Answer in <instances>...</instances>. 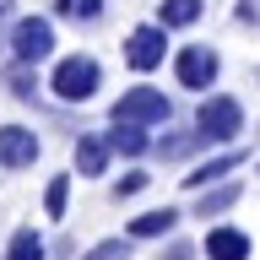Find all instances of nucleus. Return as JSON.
Masks as SVG:
<instances>
[{"label":"nucleus","instance_id":"20","mask_svg":"<svg viewBox=\"0 0 260 260\" xmlns=\"http://www.w3.org/2000/svg\"><path fill=\"white\" fill-rule=\"evenodd\" d=\"M146 190H152V174H146V168H125V174L109 184V201L119 206V201H136V195H146Z\"/></svg>","mask_w":260,"mask_h":260},{"label":"nucleus","instance_id":"22","mask_svg":"<svg viewBox=\"0 0 260 260\" xmlns=\"http://www.w3.org/2000/svg\"><path fill=\"white\" fill-rule=\"evenodd\" d=\"M152 260H201V244H195V239H179V233H174V239H162V244H157V255H152Z\"/></svg>","mask_w":260,"mask_h":260},{"label":"nucleus","instance_id":"17","mask_svg":"<svg viewBox=\"0 0 260 260\" xmlns=\"http://www.w3.org/2000/svg\"><path fill=\"white\" fill-rule=\"evenodd\" d=\"M201 11H206V0H162V6H157V22L168 32H184V27L201 22Z\"/></svg>","mask_w":260,"mask_h":260},{"label":"nucleus","instance_id":"8","mask_svg":"<svg viewBox=\"0 0 260 260\" xmlns=\"http://www.w3.org/2000/svg\"><path fill=\"white\" fill-rule=\"evenodd\" d=\"M255 255V239L249 228H233V222H211L206 239H201V260H249Z\"/></svg>","mask_w":260,"mask_h":260},{"label":"nucleus","instance_id":"24","mask_svg":"<svg viewBox=\"0 0 260 260\" xmlns=\"http://www.w3.org/2000/svg\"><path fill=\"white\" fill-rule=\"evenodd\" d=\"M6 16H11V0H0V22H6Z\"/></svg>","mask_w":260,"mask_h":260},{"label":"nucleus","instance_id":"3","mask_svg":"<svg viewBox=\"0 0 260 260\" xmlns=\"http://www.w3.org/2000/svg\"><path fill=\"white\" fill-rule=\"evenodd\" d=\"M109 119H130V125H168L174 119V98L162 92V87H146V81H136V87H125V92L114 98Z\"/></svg>","mask_w":260,"mask_h":260},{"label":"nucleus","instance_id":"19","mask_svg":"<svg viewBox=\"0 0 260 260\" xmlns=\"http://www.w3.org/2000/svg\"><path fill=\"white\" fill-rule=\"evenodd\" d=\"M109 11V0H54V16L60 22H76V27H98Z\"/></svg>","mask_w":260,"mask_h":260},{"label":"nucleus","instance_id":"25","mask_svg":"<svg viewBox=\"0 0 260 260\" xmlns=\"http://www.w3.org/2000/svg\"><path fill=\"white\" fill-rule=\"evenodd\" d=\"M255 174H260V162H255Z\"/></svg>","mask_w":260,"mask_h":260},{"label":"nucleus","instance_id":"2","mask_svg":"<svg viewBox=\"0 0 260 260\" xmlns=\"http://www.w3.org/2000/svg\"><path fill=\"white\" fill-rule=\"evenodd\" d=\"M195 130H201L206 152L233 146L244 136V103L233 92H206V98H201V109H195Z\"/></svg>","mask_w":260,"mask_h":260},{"label":"nucleus","instance_id":"21","mask_svg":"<svg viewBox=\"0 0 260 260\" xmlns=\"http://www.w3.org/2000/svg\"><path fill=\"white\" fill-rule=\"evenodd\" d=\"M130 255H136V239L130 233H114V239H98V244L81 249V260H130Z\"/></svg>","mask_w":260,"mask_h":260},{"label":"nucleus","instance_id":"6","mask_svg":"<svg viewBox=\"0 0 260 260\" xmlns=\"http://www.w3.org/2000/svg\"><path fill=\"white\" fill-rule=\"evenodd\" d=\"M119 54H125V65L136 71V76L157 71V65L168 60V27H162V22H141V27H130Z\"/></svg>","mask_w":260,"mask_h":260},{"label":"nucleus","instance_id":"4","mask_svg":"<svg viewBox=\"0 0 260 260\" xmlns=\"http://www.w3.org/2000/svg\"><path fill=\"white\" fill-rule=\"evenodd\" d=\"M217 76H222V54L211 44H184L174 54V81L184 87V92H201L206 98L211 87H217Z\"/></svg>","mask_w":260,"mask_h":260},{"label":"nucleus","instance_id":"12","mask_svg":"<svg viewBox=\"0 0 260 260\" xmlns=\"http://www.w3.org/2000/svg\"><path fill=\"white\" fill-rule=\"evenodd\" d=\"M109 146H114V157H125V162H141L146 152H152V130L146 125H130V119H109Z\"/></svg>","mask_w":260,"mask_h":260},{"label":"nucleus","instance_id":"10","mask_svg":"<svg viewBox=\"0 0 260 260\" xmlns=\"http://www.w3.org/2000/svg\"><path fill=\"white\" fill-rule=\"evenodd\" d=\"M179 222H184V211H179V206H152V211H141V217H130L125 233L136 244H162V239H174V233H179Z\"/></svg>","mask_w":260,"mask_h":260},{"label":"nucleus","instance_id":"14","mask_svg":"<svg viewBox=\"0 0 260 260\" xmlns=\"http://www.w3.org/2000/svg\"><path fill=\"white\" fill-rule=\"evenodd\" d=\"M190 152H206V141H201V130H162L157 141H152V157H162V162H184Z\"/></svg>","mask_w":260,"mask_h":260},{"label":"nucleus","instance_id":"13","mask_svg":"<svg viewBox=\"0 0 260 260\" xmlns=\"http://www.w3.org/2000/svg\"><path fill=\"white\" fill-rule=\"evenodd\" d=\"M239 195H244V184L239 179H222V184H206V190H195V206H190V217H228V211L239 206Z\"/></svg>","mask_w":260,"mask_h":260},{"label":"nucleus","instance_id":"7","mask_svg":"<svg viewBox=\"0 0 260 260\" xmlns=\"http://www.w3.org/2000/svg\"><path fill=\"white\" fill-rule=\"evenodd\" d=\"M44 157V136L32 125H0V168L6 174H22Z\"/></svg>","mask_w":260,"mask_h":260},{"label":"nucleus","instance_id":"11","mask_svg":"<svg viewBox=\"0 0 260 260\" xmlns=\"http://www.w3.org/2000/svg\"><path fill=\"white\" fill-rule=\"evenodd\" d=\"M244 162V152L239 146H222V152H217V157H206V162H195L190 174H184V190H206V184H222V179H233V168H239Z\"/></svg>","mask_w":260,"mask_h":260},{"label":"nucleus","instance_id":"5","mask_svg":"<svg viewBox=\"0 0 260 260\" xmlns=\"http://www.w3.org/2000/svg\"><path fill=\"white\" fill-rule=\"evenodd\" d=\"M11 60H27V65L54 60V16H16L11 22Z\"/></svg>","mask_w":260,"mask_h":260},{"label":"nucleus","instance_id":"1","mask_svg":"<svg viewBox=\"0 0 260 260\" xmlns=\"http://www.w3.org/2000/svg\"><path fill=\"white\" fill-rule=\"evenodd\" d=\"M98 87H103V65H98L92 54H60L54 71H49V92H54V103H65V109L92 103Z\"/></svg>","mask_w":260,"mask_h":260},{"label":"nucleus","instance_id":"23","mask_svg":"<svg viewBox=\"0 0 260 260\" xmlns=\"http://www.w3.org/2000/svg\"><path fill=\"white\" fill-rule=\"evenodd\" d=\"M244 27H260V0H239V11H233Z\"/></svg>","mask_w":260,"mask_h":260},{"label":"nucleus","instance_id":"16","mask_svg":"<svg viewBox=\"0 0 260 260\" xmlns=\"http://www.w3.org/2000/svg\"><path fill=\"white\" fill-rule=\"evenodd\" d=\"M0 260H49V239L32 222H22V228H11V239H6V255H0Z\"/></svg>","mask_w":260,"mask_h":260},{"label":"nucleus","instance_id":"18","mask_svg":"<svg viewBox=\"0 0 260 260\" xmlns=\"http://www.w3.org/2000/svg\"><path fill=\"white\" fill-rule=\"evenodd\" d=\"M71 179H76V168L49 174V184H44V217H49V222H65V206H71Z\"/></svg>","mask_w":260,"mask_h":260},{"label":"nucleus","instance_id":"15","mask_svg":"<svg viewBox=\"0 0 260 260\" xmlns=\"http://www.w3.org/2000/svg\"><path fill=\"white\" fill-rule=\"evenodd\" d=\"M0 81H6V92H11L16 103H38V92H44L38 65H27V60H11L6 71H0Z\"/></svg>","mask_w":260,"mask_h":260},{"label":"nucleus","instance_id":"9","mask_svg":"<svg viewBox=\"0 0 260 260\" xmlns=\"http://www.w3.org/2000/svg\"><path fill=\"white\" fill-rule=\"evenodd\" d=\"M114 162V146L103 130H81L76 146H71V168H76V179H103Z\"/></svg>","mask_w":260,"mask_h":260},{"label":"nucleus","instance_id":"26","mask_svg":"<svg viewBox=\"0 0 260 260\" xmlns=\"http://www.w3.org/2000/svg\"><path fill=\"white\" fill-rule=\"evenodd\" d=\"M255 136H260V130H255Z\"/></svg>","mask_w":260,"mask_h":260}]
</instances>
